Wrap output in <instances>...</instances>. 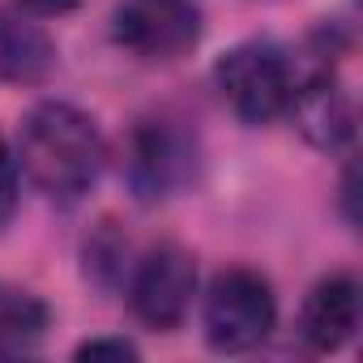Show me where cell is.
Returning <instances> with one entry per match:
<instances>
[{"mask_svg": "<svg viewBox=\"0 0 363 363\" xmlns=\"http://www.w3.org/2000/svg\"><path fill=\"white\" fill-rule=\"evenodd\" d=\"M111 39L150 65L179 60L201 39V0H120Z\"/></svg>", "mask_w": 363, "mask_h": 363, "instance_id": "277c9868", "label": "cell"}, {"mask_svg": "<svg viewBox=\"0 0 363 363\" xmlns=\"http://www.w3.org/2000/svg\"><path fill=\"white\" fill-rule=\"evenodd\" d=\"M18 158L30 184L56 206L82 201L107 162L103 133L73 103H39L18 128Z\"/></svg>", "mask_w": 363, "mask_h": 363, "instance_id": "6da1fadb", "label": "cell"}, {"mask_svg": "<svg viewBox=\"0 0 363 363\" xmlns=\"http://www.w3.org/2000/svg\"><path fill=\"white\" fill-rule=\"evenodd\" d=\"M52 69H56L52 39L18 13H0V77L18 86H35Z\"/></svg>", "mask_w": 363, "mask_h": 363, "instance_id": "ba28073f", "label": "cell"}, {"mask_svg": "<svg viewBox=\"0 0 363 363\" xmlns=\"http://www.w3.org/2000/svg\"><path fill=\"white\" fill-rule=\"evenodd\" d=\"M197 175V137L179 120H141L128 137V184L141 201H162Z\"/></svg>", "mask_w": 363, "mask_h": 363, "instance_id": "5b68a950", "label": "cell"}, {"mask_svg": "<svg viewBox=\"0 0 363 363\" xmlns=\"http://www.w3.org/2000/svg\"><path fill=\"white\" fill-rule=\"evenodd\" d=\"M193 295H197V265L193 252H184L179 244H154L141 257L128 286V303L137 320L150 329H175L189 316Z\"/></svg>", "mask_w": 363, "mask_h": 363, "instance_id": "8992f818", "label": "cell"}, {"mask_svg": "<svg viewBox=\"0 0 363 363\" xmlns=\"http://www.w3.org/2000/svg\"><path fill=\"white\" fill-rule=\"evenodd\" d=\"M13 206H18V158L9 154L5 137H0V227L9 223Z\"/></svg>", "mask_w": 363, "mask_h": 363, "instance_id": "8fae6325", "label": "cell"}, {"mask_svg": "<svg viewBox=\"0 0 363 363\" xmlns=\"http://www.w3.org/2000/svg\"><path fill=\"white\" fill-rule=\"evenodd\" d=\"M48 303L22 286H9L0 282V359H22L30 354L43 333H48Z\"/></svg>", "mask_w": 363, "mask_h": 363, "instance_id": "9c48e42d", "label": "cell"}, {"mask_svg": "<svg viewBox=\"0 0 363 363\" xmlns=\"http://www.w3.org/2000/svg\"><path fill=\"white\" fill-rule=\"evenodd\" d=\"M278 320L274 291L252 269H223L206 291V337L214 350L240 354L269 337Z\"/></svg>", "mask_w": 363, "mask_h": 363, "instance_id": "3957f363", "label": "cell"}, {"mask_svg": "<svg viewBox=\"0 0 363 363\" xmlns=\"http://www.w3.org/2000/svg\"><path fill=\"white\" fill-rule=\"evenodd\" d=\"M18 9H26V13H39V18H56V13H69V9H77L82 0H13Z\"/></svg>", "mask_w": 363, "mask_h": 363, "instance_id": "4fadbf2b", "label": "cell"}, {"mask_svg": "<svg viewBox=\"0 0 363 363\" xmlns=\"http://www.w3.org/2000/svg\"><path fill=\"white\" fill-rule=\"evenodd\" d=\"M124 252L128 244L116 235V223H99V231L86 240V274H94L103 286H111L120 274H124Z\"/></svg>", "mask_w": 363, "mask_h": 363, "instance_id": "30bf717a", "label": "cell"}, {"mask_svg": "<svg viewBox=\"0 0 363 363\" xmlns=\"http://www.w3.org/2000/svg\"><path fill=\"white\" fill-rule=\"evenodd\" d=\"M299 77H303L299 60H291V52H282L278 43H265V39L240 43L214 65V82H218L223 99L248 124L286 116L291 99L299 90Z\"/></svg>", "mask_w": 363, "mask_h": 363, "instance_id": "7a4b0ae2", "label": "cell"}, {"mask_svg": "<svg viewBox=\"0 0 363 363\" xmlns=\"http://www.w3.org/2000/svg\"><path fill=\"white\" fill-rule=\"evenodd\" d=\"M77 359H137V346L124 337H94L77 346Z\"/></svg>", "mask_w": 363, "mask_h": 363, "instance_id": "7c38bea8", "label": "cell"}, {"mask_svg": "<svg viewBox=\"0 0 363 363\" xmlns=\"http://www.w3.org/2000/svg\"><path fill=\"white\" fill-rule=\"evenodd\" d=\"M359 329V282L350 274H333L312 286L299 312V333L316 354H329L350 342Z\"/></svg>", "mask_w": 363, "mask_h": 363, "instance_id": "52a82bcc", "label": "cell"}]
</instances>
